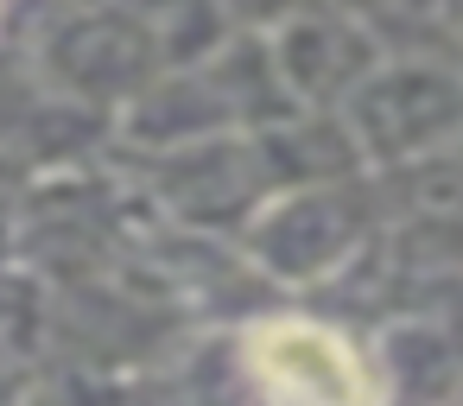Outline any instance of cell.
I'll return each instance as SVG.
<instances>
[{
	"mask_svg": "<svg viewBox=\"0 0 463 406\" xmlns=\"http://www.w3.org/2000/svg\"><path fill=\"white\" fill-rule=\"evenodd\" d=\"M248 362L286 406H374L368 368L317 324H267L248 336Z\"/></svg>",
	"mask_w": 463,
	"mask_h": 406,
	"instance_id": "1",
	"label": "cell"
}]
</instances>
